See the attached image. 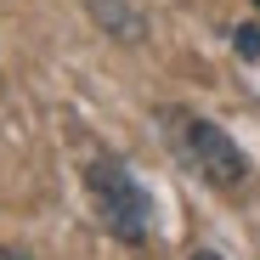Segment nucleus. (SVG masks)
I'll return each mask as SVG.
<instances>
[{"mask_svg":"<svg viewBox=\"0 0 260 260\" xmlns=\"http://www.w3.org/2000/svg\"><path fill=\"white\" fill-rule=\"evenodd\" d=\"M0 260H23V254H17V249H0Z\"/></svg>","mask_w":260,"mask_h":260,"instance_id":"4","label":"nucleus"},{"mask_svg":"<svg viewBox=\"0 0 260 260\" xmlns=\"http://www.w3.org/2000/svg\"><path fill=\"white\" fill-rule=\"evenodd\" d=\"M164 124H170V142H176V153L198 170L209 187H221V192H238V187H243L249 158L238 153V142L226 136L221 124H209V119H198V113H187V108H170Z\"/></svg>","mask_w":260,"mask_h":260,"instance_id":"1","label":"nucleus"},{"mask_svg":"<svg viewBox=\"0 0 260 260\" xmlns=\"http://www.w3.org/2000/svg\"><path fill=\"white\" fill-rule=\"evenodd\" d=\"M238 51L243 57H260V28H238Z\"/></svg>","mask_w":260,"mask_h":260,"instance_id":"3","label":"nucleus"},{"mask_svg":"<svg viewBox=\"0 0 260 260\" xmlns=\"http://www.w3.org/2000/svg\"><path fill=\"white\" fill-rule=\"evenodd\" d=\"M192 260H221V254H209V249H198V254H192Z\"/></svg>","mask_w":260,"mask_h":260,"instance_id":"5","label":"nucleus"},{"mask_svg":"<svg viewBox=\"0 0 260 260\" xmlns=\"http://www.w3.org/2000/svg\"><path fill=\"white\" fill-rule=\"evenodd\" d=\"M254 6H260V0H254Z\"/></svg>","mask_w":260,"mask_h":260,"instance_id":"6","label":"nucleus"},{"mask_svg":"<svg viewBox=\"0 0 260 260\" xmlns=\"http://www.w3.org/2000/svg\"><path fill=\"white\" fill-rule=\"evenodd\" d=\"M85 187H91V204L102 215V226L119 243H147V221H153V198L142 192V181L130 176L119 158H96L85 170Z\"/></svg>","mask_w":260,"mask_h":260,"instance_id":"2","label":"nucleus"}]
</instances>
